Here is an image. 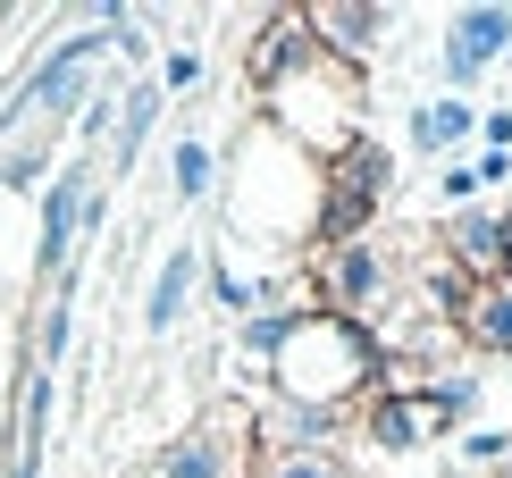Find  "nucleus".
Segmentation results:
<instances>
[{
  "label": "nucleus",
  "mask_w": 512,
  "mask_h": 478,
  "mask_svg": "<svg viewBox=\"0 0 512 478\" xmlns=\"http://www.w3.org/2000/svg\"><path fill=\"white\" fill-rule=\"evenodd\" d=\"M51 403H59V378L26 369V378H17V462H42V437H51Z\"/></svg>",
  "instance_id": "nucleus-18"
},
{
  "label": "nucleus",
  "mask_w": 512,
  "mask_h": 478,
  "mask_svg": "<svg viewBox=\"0 0 512 478\" xmlns=\"http://www.w3.org/2000/svg\"><path fill=\"white\" fill-rule=\"evenodd\" d=\"M378 386V344L370 328H353V319H294L286 353L269 361V386L261 395H286V403H311V411H361Z\"/></svg>",
  "instance_id": "nucleus-2"
},
{
  "label": "nucleus",
  "mask_w": 512,
  "mask_h": 478,
  "mask_svg": "<svg viewBox=\"0 0 512 478\" xmlns=\"http://www.w3.org/2000/svg\"><path fill=\"white\" fill-rule=\"evenodd\" d=\"M479 135L487 151H512V110H479Z\"/></svg>",
  "instance_id": "nucleus-27"
},
{
  "label": "nucleus",
  "mask_w": 512,
  "mask_h": 478,
  "mask_svg": "<svg viewBox=\"0 0 512 478\" xmlns=\"http://www.w3.org/2000/svg\"><path fill=\"white\" fill-rule=\"evenodd\" d=\"M353 428V411H311L286 395H252V462L261 453H336Z\"/></svg>",
  "instance_id": "nucleus-11"
},
{
  "label": "nucleus",
  "mask_w": 512,
  "mask_h": 478,
  "mask_svg": "<svg viewBox=\"0 0 512 478\" xmlns=\"http://www.w3.org/2000/svg\"><path fill=\"white\" fill-rule=\"evenodd\" d=\"M387 185H395V160L378 135H353L336 160H319V244H361L370 219L387 210Z\"/></svg>",
  "instance_id": "nucleus-5"
},
{
  "label": "nucleus",
  "mask_w": 512,
  "mask_h": 478,
  "mask_svg": "<svg viewBox=\"0 0 512 478\" xmlns=\"http://www.w3.org/2000/svg\"><path fill=\"white\" fill-rule=\"evenodd\" d=\"M219 219L269 252H311L319 244V160L252 118L219 160Z\"/></svg>",
  "instance_id": "nucleus-1"
},
{
  "label": "nucleus",
  "mask_w": 512,
  "mask_h": 478,
  "mask_svg": "<svg viewBox=\"0 0 512 478\" xmlns=\"http://www.w3.org/2000/svg\"><path fill=\"white\" fill-rule=\"evenodd\" d=\"M437 252H445V269H462L471 286H487V277H512V219H504V202L445 210V219H437Z\"/></svg>",
  "instance_id": "nucleus-9"
},
{
  "label": "nucleus",
  "mask_w": 512,
  "mask_h": 478,
  "mask_svg": "<svg viewBox=\"0 0 512 478\" xmlns=\"http://www.w3.org/2000/svg\"><path fill=\"white\" fill-rule=\"evenodd\" d=\"M512 59V9H454L445 17V42H437V76L454 101H471L487 68H504Z\"/></svg>",
  "instance_id": "nucleus-7"
},
{
  "label": "nucleus",
  "mask_w": 512,
  "mask_h": 478,
  "mask_svg": "<svg viewBox=\"0 0 512 478\" xmlns=\"http://www.w3.org/2000/svg\"><path fill=\"white\" fill-rule=\"evenodd\" d=\"M51 135H59V126H26V135H17L9 151H0V185H34L42 177V168H51Z\"/></svg>",
  "instance_id": "nucleus-20"
},
{
  "label": "nucleus",
  "mask_w": 512,
  "mask_h": 478,
  "mask_svg": "<svg viewBox=\"0 0 512 478\" xmlns=\"http://www.w3.org/2000/svg\"><path fill=\"white\" fill-rule=\"evenodd\" d=\"M504 453H512V420H496V428H471V437H462V470H504Z\"/></svg>",
  "instance_id": "nucleus-22"
},
{
  "label": "nucleus",
  "mask_w": 512,
  "mask_h": 478,
  "mask_svg": "<svg viewBox=\"0 0 512 478\" xmlns=\"http://www.w3.org/2000/svg\"><path fill=\"white\" fill-rule=\"evenodd\" d=\"M504 219H512V202H504Z\"/></svg>",
  "instance_id": "nucleus-30"
},
{
  "label": "nucleus",
  "mask_w": 512,
  "mask_h": 478,
  "mask_svg": "<svg viewBox=\"0 0 512 478\" xmlns=\"http://www.w3.org/2000/svg\"><path fill=\"white\" fill-rule=\"evenodd\" d=\"M303 269H311V294H319V311L328 319H353V328H370L378 311L403 294V269H395V252L387 244H311L303 252Z\"/></svg>",
  "instance_id": "nucleus-4"
},
{
  "label": "nucleus",
  "mask_w": 512,
  "mask_h": 478,
  "mask_svg": "<svg viewBox=\"0 0 512 478\" xmlns=\"http://www.w3.org/2000/svg\"><path fill=\"white\" fill-rule=\"evenodd\" d=\"M471 135H479V101L437 93V101H420V110H412V151H429V160H454Z\"/></svg>",
  "instance_id": "nucleus-16"
},
{
  "label": "nucleus",
  "mask_w": 512,
  "mask_h": 478,
  "mask_svg": "<svg viewBox=\"0 0 512 478\" xmlns=\"http://www.w3.org/2000/svg\"><path fill=\"white\" fill-rule=\"evenodd\" d=\"M101 185L93 160H68L51 185H42V286H59V277H76V244H84V193Z\"/></svg>",
  "instance_id": "nucleus-10"
},
{
  "label": "nucleus",
  "mask_w": 512,
  "mask_h": 478,
  "mask_svg": "<svg viewBox=\"0 0 512 478\" xmlns=\"http://www.w3.org/2000/svg\"><path fill=\"white\" fill-rule=\"evenodd\" d=\"M361 110H370V76L345 68V59H319V68L286 76L261 93V126H277L294 151H311V160H336L353 135H370L361 126Z\"/></svg>",
  "instance_id": "nucleus-3"
},
{
  "label": "nucleus",
  "mask_w": 512,
  "mask_h": 478,
  "mask_svg": "<svg viewBox=\"0 0 512 478\" xmlns=\"http://www.w3.org/2000/svg\"><path fill=\"white\" fill-rule=\"evenodd\" d=\"M303 26H311V42H319L328 59H345V68H370L378 42L403 26V9H395V0H311Z\"/></svg>",
  "instance_id": "nucleus-8"
},
{
  "label": "nucleus",
  "mask_w": 512,
  "mask_h": 478,
  "mask_svg": "<svg viewBox=\"0 0 512 478\" xmlns=\"http://www.w3.org/2000/svg\"><path fill=\"white\" fill-rule=\"evenodd\" d=\"M252 478H353V462H345V445L336 453H261Z\"/></svg>",
  "instance_id": "nucleus-21"
},
{
  "label": "nucleus",
  "mask_w": 512,
  "mask_h": 478,
  "mask_svg": "<svg viewBox=\"0 0 512 478\" xmlns=\"http://www.w3.org/2000/svg\"><path fill=\"white\" fill-rule=\"evenodd\" d=\"M168 185H177V202H210V185H219V151H210L202 135H185L177 151H168Z\"/></svg>",
  "instance_id": "nucleus-19"
},
{
  "label": "nucleus",
  "mask_w": 512,
  "mask_h": 478,
  "mask_svg": "<svg viewBox=\"0 0 512 478\" xmlns=\"http://www.w3.org/2000/svg\"><path fill=\"white\" fill-rule=\"evenodd\" d=\"M68 344H76V277H59V286L42 294V311H34V336H26V369H42V378H59Z\"/></svg>",
  "instance_id": "nucleus-15"
},
{
  "label": "nucleus",
  "mask_w": 512,
  "mask_h": 478,
  "mask_svg": "<svg viewBox=\"0 0 512 478\" xmlns=\"http://www.w3.org/2000/svg\"><path fill=\"white\" fill-rule=\"evenodd\" d=\"M9 478H42V462H17V453H9Z\"/></svg>",
  "instance_id": "nucleus-28"
},
{
  "label": "nucleus",
  "mask_w": 512,
  "mask_h": 478,
  "mask_svg": "<svg viewBox=\"0 0 512 478\" xmlns=\"http://www.w3.org/2000/svg\"><path fill=\"white\" fill-rule=\"evenodd\" d=\"M454 336H462V353L512 361V277H487V286H471V294H462Z\"/></svg>",
  "instance_id": "nucleus-13"
},
{
  "label": "nucleus",
  "mask_w": 512,
  "mask_h": 478,
  "mask_svg": "<svg viewBox=\"0 0 512 478\" xmlns=\"http://www.w3.org/2000/svg\"><path fill=\"white\" fill-rule=\"evenodd\" d=\"M496 478H512V453H504V470H496Z\"/></svg>",
  "instance_id": "nucleus-29"
},
{
  "label": "nucleus",
  "mask_w": 512,
  "mask_h": 478,
  "mask_svg": "<svg viewBox=\"0 0 512 478\" xmlns=\"http://www.w3.org/2000/svg\"><path fill=\"white\" fill-rule=\"evenodd\" d=\"M135 478H252V403L227 395L210 403L185 437H168Z\"/></svg>",
  "instance_id": "nucleus-6"
},
{
  "label": "nucleus",
  "mask_w": 512,
  "mask_h": 478,
  "mask_svg": "<svg viewBox=\"0 0 512 478\" xmlns=\"http://www.w3.org/2000/svg\"><path fill=\"white\" fill-rule=\"evenodd\" d=\"M202 286H210V302H219V311L252 319V277H236L227 260H202Z\"/></svg>",
  "instance_id": "nucleus-23"
},
{
  "label": "nucleus",
  "mask_w": 512,
  "mask_h": 478,
  "mask_svg": "<svg viewBox=\"0 0 512 478\" xmlns=\"http://www.w3.org/2000/svg\"><path fill=\"white\" fill-rule=\"evenodd\" d=\"M160 76H135V84H126V93H118V135H110V168H118V177H126V168H135V151L143 143H152V126H160Z\"/></svg>",
  "instance_id": "nucleus-17"
},
{
  "label": "nucleus",
  "mask_w": 512,
  "mask_h": 478,
  "mask_svg": "<svg viewBox=\"0 0 512 478\" xmlns=\"http://www.w3.org/2000/svg\"><path fill=\"white\" fill-rule=\"evenodd\" d=\"M437 202H445V210H479V202H487V193H479V168H471V160H445Z\"/></svg>",
  "instance_id": "nucleus-25"
},
{
  "label": "nucleus",
  "mask_w": 512,
  "mask_h": 478,
  "mask_svg": "<svg viewBox=\"0 0 512 478\" xmlns=\"http://www.w3.org/2000/svg\"><path fill=\"white\" fill-rule=\"evenodd\" d=\"M202 76H210V59L194 51V42H177V51H168V59H160V93H194V84H202Z\"/></svg>",
  "instance_id": "nucleus-24"
},
{
  "label": "nucleus",
  "mask_w": 512,
  "mask_h": 478,
  "mask_svg": "<svg viewBox=\"0 0 512 478\" xmlns=\"http://www.w3.org/2000/svg\"><path fill=\"white\" fill-rule=\"evenodd\" d=\"M202 294V244H168L160 252V269H152V294H143V328L168 336L185 319V302Z\"/></svg>",
  "instance_id": "nucleus-14"
},
{
  "label": "nucleus",
  "mask_w": 512,
  "mask_h": 478,
  "mask_svg": "<svg viewBox=\"0 0 512 478\" xmlns=\"http://www.w3.org/2000/svg\"><path fill=\"white\" fill-rule=\"evenodd\" d=\"M319 42H311V26H303V9H261L252 17V51H244V76H252V93H269V84H286V76H303V68H319Z\"/></svg>",
  "instance_id": "nucleus-12"
},
{
  "label": "nucleus",
  "mask_w": 512,
  "mask_h": 478,
  "mask_svg": "<svg viewBox=\"0 0 512 478\" xmlns=\"http://www.w3.org/2000/svg\"><path fill=\"white\" fill-rule=\"evenodd\" d=\"M471 168H479V193H487V185H512V151H479Z\"/></svg>",
  "instance_id": "nucleus-26"
}]
</instances>
